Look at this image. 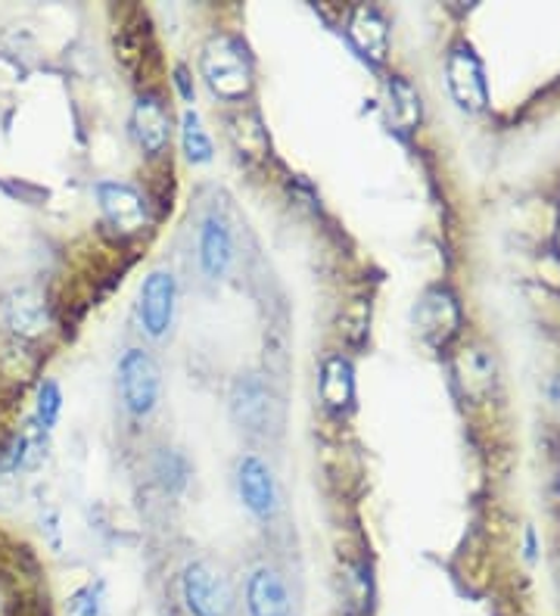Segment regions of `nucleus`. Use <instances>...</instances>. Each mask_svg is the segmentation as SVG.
Here are the masks:
<instances>
[{"label":"nucleus","mask_w":560,"mask_h":616,"mask_svg":"<svg viewBox=\"0 0 560 616\" xmlns=\"http://www.w3.org/2000/svg\"><path fill=\"white\" fill-rule=\"evenodd\" d=\"M203 78L209 91L221 100H243L252 91V62L247 57V47L237 38L218 35L203 47Z\"/></svg>","instance_id":"1"},{"label":"nucleus","mask_w":560,"mask_h":616,"mask_svg":"<svg viewBox=\"0 0 560 616\" xmlns=\"http://www.w3.org/2000/svg\"><path fill=\"white\" fill-rule=\"evenodd\" d=\"M181 601L191 616H233L237 607L231 579L213 560H194L184 567Z\"/></svg>","instance_id":"2"},{"label":"nucleus","mask_w":560,"mask_h":616,"mask_svg":"<svg viewBox=\"0 0 560 616\" xmlns=\"http://www.w3.org/2000/svg\"><path fill=\"white\" fill-rule=\"evenodd\" d=\"M118 386L125 408L135 418H147L159 402V389H162V374L153 355H147L144 349H128L118 362Z\"/></svg>","instance_id":"3"},{"label":"nucleus","mask_w":560,"mask_h":616,"mask_svg":"<svg viewBox=\"0 0 560 616\" xmlns=\"http://www.w3.org/2000/svg\"><path fill=\"white\" fill-rule=\"evenodd\" d=\"M414 328L424 336L430 346H445L458 328H461V308L458 299L443 287L426 289L424 296L418 299V306L411 311Z\"/></svg>","instance_id":"4"},{"label":"nucleus","mask_w":560,"mask_h":616,"mask_svg":"<svg viewBox=\"0 0 560 616\" xmlns=\"http://www.w3.org/2000/svg\"><path fill=\"white\" fill-rule=\"evenodd\" d=\"M445 76H448V91L455 96V103L467 110V113H483L489 103V91H485L483 66L470 47L458 44L448 62H445Z\"/></svg>","instance_id":"5"},{"label":"nucleus","mask_w":560,"mask_h":616,"mask_svg":"<svg viewBox=\"0 0 560 616\" xmlns=\"http://www.w3.org/2000/svg\"><path fill=\"white\" fill-rule=\"evenodd\" d=\"M94 193H98V203L103 215H106V221L118 233H140L147 228V203L132 184H125V181H100Z\"/></svg>","instance_id":"6"},{"label":"nucleus","mask_w":560,"mask_h":616,"mask_svg":"<svg viewBox=\"0 0 560 616\" xmlns=\"http://www.w3.org/2000/svg\"><path fill=\"white\" fill-rule=\"evenodd\" d=\"M174 299H178V287L172 271H150L140 287V324L156 340L165 336L172 328Z\"/></svg>","instance_id":"7"},{"label":"nucleus","mask_w":560,"mask_h":616,"mask_svg":"<svg viewBox=\"0 0 560 616\" xmlns=\"http://www.w3.org/2000/svg\"><path fill=\"white\" fill-rule=\"evenodd\" d=\"M271 411H274V396L268 384L255 374L237 377L231 389V414L247 433H265L271 426Z\"/></svg>","instance_id":"8"},{"label":"nucleus","mask_w":560,"mask_h":616,"mask_svg":"<svg viewBox=\"0 0 560 616\" xmlns=\"http://www.w3.org/2000/svg\"><path fill=\"white\" fill-rule=\"evenodd\" d=\"M237 489L240 499L250 507L259 521H268L277 511V486L271 477L268 464L259 461L255 455H247L243 461L237 464Z\"/></svg>","instance_id":"9"},{"label":"nucleus","mask_w":560,"mask_h":616,"mask_svg":"<svg viewBox=\"0 0 560 616\" xmlns=\"http://www.w3.org/2000/svg\"><path fill=\"white\" fill-rule=\"evenodd\" d=\"M250 616H293V595L287 579L271 567H259L247 582Z\"/></svg>","instance_id":"10"},{"label":"nucleus","mask_w":560,"mask_h":616,"mask_svg":"<svg viewBox=\"0 0 560 616\" xmlns=\"http://www.w3.org/2000/svg\"><path fill=\"white\" fill-rule=\"evenodd\" d=\"M348 41L370 62H384L389 54V25L377 7H355L348 16Z\"/></svg>","instance_id":"11"},{"label":"nucleus","mask_w":560,"mask_h":616,"mask_svg":"<svg viewBox=\"0 0 560 616\" xmlns=\"http://www.w3.org/2000/svg\"><path fill=\"white\" fill-rule=\"evenodd\" d=\"M3 321L20 336H41L50 324L44 296L35 287H16L3 299Z\"/></svg>","instance_id":"12"},{"label":"nucleus","mask_w":560,"mask_h":616,"mask_svg":"<svg viewBox=\"0 0 560 616\" xmlns=\"http://www.w3.org/2000/svg\"><path fill=\"white\" fill-rule=\"evenodd\" d=\"M233 262V240L228 225L218 215H206L199 225V265L206 277H225Z\"/></svg>","instance_id":"13"},{"label":"nucleus","mask_w":560,"mask_h":616,"mask_svg":"<svg viewBox=\"0 0 560 616\" xmlns=\"http://www.w3.org/2000/svg\"><path fill=\"white\" fill-rule=\"evenodd\" d=\"M132 125H135V135L140 140V147L150 156L162 153L169 137H172V122H169V113L165 106L156 100V96L144 94L135 103V116H132Z\"/></svg>","instance_id":"14"},{"label":"nucleus","mask_w":560,"mask_h":616,"mask_svg":"<svg viewBox=\"0 0 560 616\" xmlns=\"http://www.w3.org/2000/svg\"><path fill=\"white\" fill-rule=\"evenodd\" d=\"M318 392H321V402H324L328 411H336V414L348 411V404L355 399V370H352V362L343 358V355H330L324 367H321Z\"/></svg>","instance_id":"15"},{"label":"nucleus","mask_w":560,"mask_h":616,"mask_svg":"<svg viewBox=\"0 0 560 616\" xmlns=\"http://www.w3.org/2000/svg\"><path fill=\"white\" fill-rule=\"evenodd\" d=\"M455 380H458L467 399H483L485 392H492V386H495V362L485 355L483 349H464L461 355L455 358Z\"/></svg>","instance_id":"16"},{"label":"nucleus","mask_w":560,"mask_h":616,"mask_svg":"<svg viewBox=\"0 0 560 616\" xmlns=\"http://www.w3.org/2000/svg\"><path fill=\"white\" fill-rule=\"evenodd\" d=\"M389 94V122L399 128V132H414L421 125L424 116V106H421V94L418 88L402 76H392L387 84Z\"/></svg>","instance_id":"17"},{"label":"nucleus","mask_w":560,"mask_h":616,"mask_svg":"<svg viewBox=\"0 0 560 616\" xmlns=\"http://www.w3.org/2000/svg\"><path fill=\"white\" fill-rule=\"evenodd\" d=\"M228 135H231L237 153L247 156V159H262L268 153V135L262 128V118L243 110V113H233L228 118Z\"/></svg>","instance_id":"18"},{"label":"nucleus","mask_w":560,"mask_h":616,"mask_svg":"<svg viewBox=\"0 0 560 616\" xmlns=\"http://www.w3.org/2000/svg\"><path fill=\"white\" fill-rule=\"evenodd\" d=\"M181 144H184V153L194 166H206L213 159V140L203 128V118L196 110H187L181 118Z\"/></svg>","instance_id":"19"},{"label":"nucleus","mask_w":560,"mask_h":616,"mask_svg":"<svg viewBox=\"0 0 560 616\" xmlns=\"http://www.w3.org/2000/svg\"><path fill=\"white\" fill-rule=\"evenodd\" d=\"M367 321H370V306H367L365 299H352L343 308V315H340V333H343V340L352 343V346H362L367 336Z\"/></svg>","instance_id":"20"},{"label":"nucleus","mask_w":560,"mask_h":616,"mask_svg":"<svg viewBox=\"0 0 560 616\" xmlns=\"http://www.w3.org/2000/svg\"><path fill=\"white\" fill-rule=\"evenodd\" d=\"M59 408H62V396H59V386L57 384H44L38 392V411H35V424L41 430H54L59 418Z\"/></svg>","instance_id":"21"},{"label":"nucleus","mask_w":560,"mask_h":616,"mask_svg":"<svg viewBox=\"0 0 560 616\" xmlns=\"http://www.w3.org/2000/svg\"><path fill=\"white\" fill-rule=\"evenodd\" d=\"M100 595H103V585L88 589V601L78 607V616H100Z\"/></svg>","instance_id":"22"},{"label":"nucleus","mask_w":560,"mask_h":616,"mask_svg":"<svg viewBox=\"0 0 560 616\" xmlns=\"http://www.w3.org/2000/svg\"><path fill=\"white\" fill-rule=\"evenodd\" d=\"M555 399H558V404H560V377H558V384H555Z\"/></svg>","instance_id":"23"}]
</instances>
